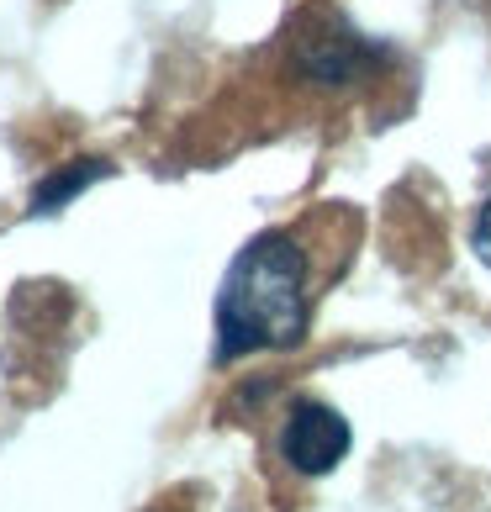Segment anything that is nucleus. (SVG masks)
<instances>
[{
    "label": "nucleus",
    "mask_w": 491,
    "mask_h": 512,
    "mask_svg": "<svg viewBox=\"0 0 491 512\" xmlns=\"http://www.w3.org/2000/svg\"><path fill=\"white\" fill-rule=\"evenodd\" d=\"M307 333V259L296 238L259 233L243 243L217 291V359L296 349Z\"/></svg>",
    "instance_id": "1"
},
{
    "label": "nucleus",
    "mask_w": 491,
    "mask_h": 512,
    "mask_svg": "<svg viewBox=\"0 0 491 512\" xmlns=\"http://www.w3.org/2000/svg\"><path fill=\"white\" fill-rule=\"evenodd\" d=\"M280 454L301 476H328V470L349 454V423L323 402H296L286 428H280Z\"/></svg>",
    "instance_id": "2"
},
{
    "label": "nucleus",
    "mask_w": 491,
    "mask_h": 512,
    "mask_svg": "<svg viewBox=\"0 0 491 512\" xmlns=\"http://www.w3.org/2000/svg\"><path fill=\"white\" fill-rule=\"evenodd\" d=\"M111 175V164L106 159H74L64 169H53L48 180H37V191H32V206H27V217H53V212H64V206L85 191V185H96Z\"/></svg>",
    "instance_id": "3"
},
{
    "label": "nucleus",
    "mask_w": 491,
    "mask_h": 512,
    "mask_svg": "<svg viewBox=\"0 0 491 512\" xmlns=\"http://www.w3.org/2000/svg\"><path fill=\"white\" fill-rule=\"evenodd\" d=\"M470 249H476V259L491 270V201L481 206V217H476V227H470Z\"/></svg>",
    "instance_id": "4"
}]
</instances>
